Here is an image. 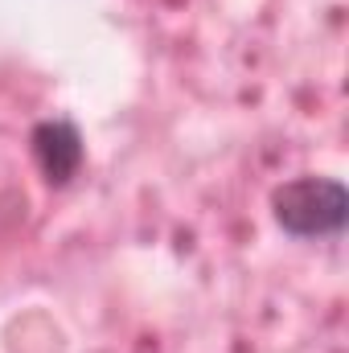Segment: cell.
Returning a JSON list of instances; mask_svg holds the SVG:
<instances>
[{"instance_id":"cell-2","label":"cell","mask_w":349,"mask_h":353,"mask_svg":"<svg viewBox=\"0 0 349 353\" xmlns=\"http://www.w3.org/2000/svg\"><path fill=\"white\" fill-rule=\"evenodd\" d=\"M29 144H33L37 169L46 173L50 185H66V181L79 176L87 148H83V132H79L70 119H41V123L33 128Z\"/></svg>"},{"instance_id":"cell-1","label":"cell","mask_w":349,"mask_h":353,"mask_svg":"<svg viewBox=\"0 0 349 353\" xmlns=\"http://www.w3.org/2000/svg\"><path fill=\"white\" fill-rule=\"evenodd\" d=\"M271 218L300 243L337 239L349 218V193L337 176H296L271 193Z\"/></svg>"}]
</instances>
